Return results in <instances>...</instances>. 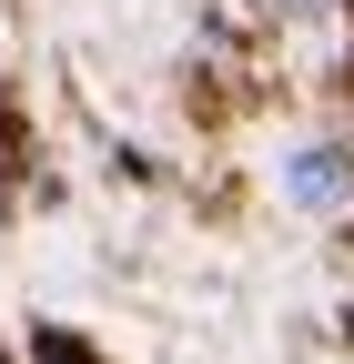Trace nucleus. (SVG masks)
<instances>
[{
	"label": "nucleus",
	"mask_w": 354,
	"mask_h": 364,
	"mask_svg": "<svg viewBox=\"0 0 354 364\" xmlns=\"http://www.w3.org/2000/svg\"><path fill=\"white\" fill-rule=\"evenodd\" d=\"M284 193H294L304 213H344V203H354V142H304V152L284 162Z\"/></svg>",
	"instance_id": "nucleus-1"
},
{
	"label": "nucleus",
	"mask_w": 354,
	"mask_h": 364,
	"mask_svg": "<svg viewBox=\"0 0 354 364\" xmlns=\"http://www.w3.org/2000/svg\"><path fill=\"white\" fill-rule=\"evenodd\" d=\"M31 364H92V344H71L61 324H41V334H31Z\"/></svg>",
	"instance_id": "nucleus-2"
},
{
	"label": "nucleus",
	"mask_w": 354,
	"mask_h": 364,
	"mask_svg": "<svg viewBox=\"0 0 354 364\" xmlns=\"http://www.w3.org/2000/svg\"><path fill=\"white\" fill-rule=\"evenodd\" d=\"M0 172H21V112H11V91H0Z\"/></svg>",
	"instance_id": "nucleus-3"
},
{
	"label": "nucleus",
	"mask_w": 354,
	"mask_h": 364,
	"mask_svg": "<svg viewBox=\"0 0 354 364\" xmlns=\"http://www.w3.org/2000/svg\"><path fill=\"white\" fill-rule=\"evenodd\" d=\"M274 11H294V21H324V11H334V0H274Z\"/></svg>",
	"instance_id": "nucleus-4"
}]
</instances>
